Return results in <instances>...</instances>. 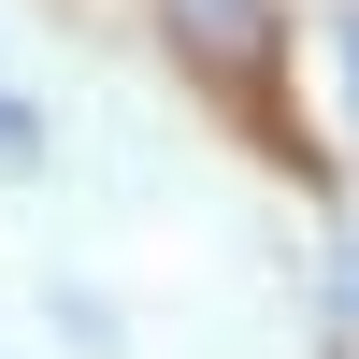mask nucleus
I'll use <instances>...</instances> for the list:
<instances>
[{"instance_id": "obj_1", "label": "nucleus", "mask_w": 359, "mask_h": 359, "mask_svg": "<svg viewBox=\"0 0 359 359\" xmlns=\"http://www.w3.org/2000/svg\"><path fill=\"white\" fill-rule=\"evenodd\" d=\"M158 29H172V43H187L216 86L273 72V0H158Z\"/></svg>"}, {"instance_id": "obj_3", "label": "nucleus", "mask_w": 359, "mask_h": 359, "mask_svg": "<svg viewBox=\"0 0 359 359\" xmlns=\"http://www.w3.org/2000/svg\"><path fill=\"white\" fill-rule=\"evenodd\" d=\"M29 144H43V130H29V101H0V172H29Z\"/></svg>"}, {"instance_id": "obj_2", "label": "nucleus", "mask_w": 359, "mask_h": 359, "mask_svg": "<svg viewBox=\"0 0 359 359\" xmlns=\"http://www.w3.org/2000/svg\"><path fill=\"white\" fill-rule=\"evenodd\" d=\"M331 316H345V345H359V230H345V259H331Z\"/></svg>"}, {"instance_id": "obj_4", "label": "nucleus", "mask_w": 359, "mask_h": 359, "mask_svg": "<svg viewBox=\"0 0 359 359\" xmlns=\"http://www.w3.org/2000/svg\"><path fill=\"white\" fill-rule=\"evenodd\" d=\"M331 72H345V115H359V15H345V43H331Z\"/></svg>"}]
</instances>
